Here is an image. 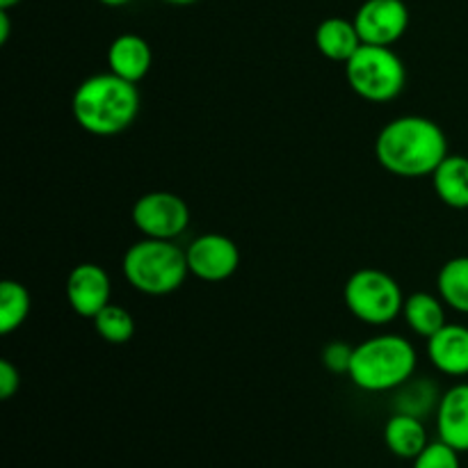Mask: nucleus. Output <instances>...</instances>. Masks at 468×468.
I'll list each match as a JSON object with an SVG mask.
<instances>
[{
    "label": "nucleus",
    "mask_w": 468,
    "mask_h": 468,
    "mask_svg": "<svg viewBox=\"0 0 468 468\" xmlns=\"http://www.w3.org/2000/svg\"><path fill=\"white\" fill-rule=\"evenodd\" d=\"M446 155L448 137L443 128L420 114L391 119L375 137V158L393 176H432Z\"/></svg>",
    "instance_id": "obj_1"
},
{
    "label": "nucleus",
    "mask_w": 468,
    "mask_h": 468,
    "mask_svg": "<svg viewBox=\"0 0 468 468\" xmlns=\"http://www.w3.org/2000/svg\"><path fill=\"white\" fill-rule=\"evenodd\" d=\"M71 112L78 126L96 137H112L133 126L140 114V90L117 73H96L76 87Z\"/></svg>",
    "instance_id": "obj_2"
},
{
    "label": "nucleus",
    "mask_w": 468,
    "mask_h": 468,
    "mask_svg": "<svg viewBox=\"0 0 468 468\" xmlns=\"http://www.w3.org/2000/svg\"><path fill=\"white\" fill-rule=\"evenodd\" d=\"M419 366L416 347L400 334H378L355 346L350 379L368 393L396 391L410 382Z\"/></svg>",
    "instance_id": "obj_3"
},
{
    "label": "nucleus",
    "mask_w": 468,
    "mask_h": 468,
    "mask_svg": "<svg viewBox=\"0 0 468 468\" xmlns=\"http://www.w3.org/2000/svg\"><path fill=\"white\" fill-rule=\"evenodd\" d=\"M122 272L137 292L163 297L172 295L186 283L190 268L186 250H181L174 240L144 238L126 250Z\"/></svg>",
    "instance_id": "obj_4"
},
{
    "label": "nucleus",
    "mask_w": 468,
    "mask_h": 468,
    "mask_svg": "<svg viewBox=\"0 0 468 468\" xmlns=\"http://www.w3.org/2000/svg\"><path fill=\"white\" fill-rule=\"evenodd\" d=\"M347 85L368 103H388L405 90L407 69L391 46L361 44L346 62Z\"/></svg>",
    "instance_id": "obj_5"
},
{
    "label": "nucleus",
    "mask_w": 468,
    "mask_h": 468,
    "mask_svg": "<svg viewBox=\"0 0 468 468\" xmlns=\"http://www.w3.org/2000/svg\"><path fill=\"white\" fill-rule=\"evenodd\" d=\"M343 300L356 320L373 327L393 323L402 314L407 297L388 272L378 268H361L346 282Z\"/></svg>",
    "instance_id": "obj_6"
},
{
    "label": "nucleus",
    "mask_w": 468,
    "mask_h": 468,
    "mask_svg": "<svg viewBox=\"0 0 468 468\" xmlns=\"http://www.w3.org/2000/svg\"><path fill=\"white\" fill-rule=\"evenodd\" d=\"M133 224L144 238L176 240L190 227V206L186 199L167 190H154L142 195L133 204Z\"/></svg>",
    "instance_id": "obj_7"
},
{
    "label": "nucleus",
    "mask_w": 468,
    "mask_h": 468,
    "mask_svg": "<svg viewBox=\"0 0 468 468\" xmlns=\"http://www.w3.org/2000/svg\"><path fill=\"white\" fill-rule=\"evenodd\" d=\"M187 268L206 283L227 282L240 268V250L224 233H201L187 245Z\"/></svg>",
    "instance_id": "obj_8"
},
{
    "label": "nucleus",
    "mask_w": 468,
    "mask_h": 468,
    "mask_svg": "<svg viewBox=\"0 0 468 468\" xmlns=\"http://www.w3.org/2000/svg\"><path fill=\"white\" fill-rule=\"evenodd\" d=\"M352 21L364 44L393 46L410 27V9L402 0H366Z\"/></svg>",
    "instance_id": "obj_9"
},
{
    "label": "nucleus",
    "mask_w": 468,
    "mask_h": 468,
    "mask_svg": "<svg viewBox=\"0 0 468 468\" xmlns=\"http://www.w3.org/2000/svg\"><path fill=\"white\" fill-rule=\"evenodd\" d=\"M64 292H67V302L73 314L94 320L110 304L112 282H110L108 270L101 265L80 263L69 272Z\"/></svg>",
    "instance_id": "obj_10"
},
{
    "label": "nucleus",
    "mask_w": 468,
    "mask_h": 468,
    "mask_svg": "<svg viewBox=\"0 0 468 468\" xmlns=\"http://www.w3.org/2000/svg\"><path fill=\"white\" fill-rule=\"evenodd\" d=\"M428 359L439 373L448 378L468 375V327L446 323L432 338H428Z\"/></svg>",
    "instance_id": "obj_11"
},
{
    "label": "nucleus",
    "mask_w": 468,
    "mask_h": 468,
    "mask_svg": "<svg viewBox=\"0 0 468 468\" xmlns=\"http://www.w3.org/2000/svg\"><path fill=\"white\" fill-rule=\"evenodd\" d=\"M437 432L455 451L468 452V382L455 384L437 407Z\"/></svg>",
    "instance_id": "obj_12"
},
{
    "label": "nucleus",
    "mask_w": 468,
    "mask_h": 468,
    "mask_svg": "<svg viewBox=\"0 0 468 468\" xmlns=\"http://www.w3.org/2000/svg\"><path fill=\"white\" fill-rule=\"evenodd\" d=\"M154 64V50L144 37L135 32H123L110 44L108 48V67L119 78L131 82H140Z\"/></svg>",
    "instance_id": "obj_13"
},
{
    "label": "nucleus",
    "mask_w": 468,
    "mask_h": 468,
    "mask_svg": "<svg viewBox=\"0 0 468 468\" xmlns=\"http://www.w3.org/2000/svg\"><path fill=\"white\" fill-rule=\"evenodd\" d=\"M361 44L364 41H361L355 21H347L343 16L324 18L315 30V46H318L320 55L332 62L346 64L361 48Z\"/></svg>",
    "instance_id": "obj_14"
},
{
    "label": "nucleus",
    "mask_w": 468,
    "mask_h": 468,
    "mask_svg": "<svg viewBox=\"0 0 468 468\" xmlns=\"http://www.w3.org/2000/svg\"><path fill=\"white\" fill-rule=\"evenodd\" d=\"M384 443L396 457L414 462L430 443L428 430H425L423 420L416 416L393 414L384 425Z\"/></svg>",
    "instance_id": "obj_15"
},
{
    "label": "nucleus",
    "mask_w": 468,
    "mask_h": 468,
    "mask_svg": "<svg viewBox=\"0 0 468 468\" xmlns=\"http://www.w3.org/2000/svg\"><path fill=\"white\" fill-rule=\"evenodd\" d=\"M432 187L439 199L455 210L468 208V158L466 155H446L432 174Z\"/></svg>",
    "instance_id": "obj_16"
},
{
    "label": "nucleus",
    "mask_w": 468,
    "mask_h": 468,
    "mask_svg": "<svg viewBox=\"0 0 468 468\" xmlns=\"http://www.w3.org/2000/svg\"><path fill=\"white\" fill-rule=\"evenodd\" d=\"M441 297L432 295V292H411L402 306V315L405 323L416 336L432 338L439 329L446 324V309H443Z\"/></svg>",
    "instance_id": "obj_17"
},
{
    "label": "nucleus",
    "mask_w": 468,
    "mask_h": 468,
    "mask_svg": "<svg viewBox=\"0 0 468 468\" xmlns=\"http://www.w3.org/2000/svg\"><path fill=\"white\" fill-rule=\"evenodd\" d=\"M441 396L443 393H439L437 384H434L432 379L411 378L410 382H405L400 388H396L393 407H396V414L416 416V419L425 420L432 411H437Z\"/></svg>",
    "instance_id": "obj_18"
},
{
    "label": "nucleus",
    "mask_w": 468,
    "mask_h": 468,
    "mask_svg": "<svg viewBox=\"0 0 468 468\" xmlns=\"http://www.w3.org/2000/svg\"><path fill=\"white\" fill-rule=\"evenodd\" d=\"M437 291L443 304L468 315V256H455L437 274Z\"/></svg>",
    "instance_id": "obj_19"
},
{
    "label": "nucleus",
    "mask_w": 468,
    "mask_h": 468,
    "mask_svg": "<svg viewBox=\"0 0 468 468\" xmlns=\"http://www.w3.org/2000/svg\"><path fill=\"white\" fill-rule=\"evenodd\" d=\"M30 292L21 282L5 279L0 283V334L9 336L16 332L30 315Z\"/></svg>",
    "instance_id": "obj_20"
},
{
    "label": "nucleus",
    "mask_w": 468,
    "mask_h": 468,
    "mask_svg": "<svg viewBox=\"0 0 468 468\" xmlns=\"http://www.w3.org/2000/svg\"><path fill=\"white\" fill-rule=\"evenodd\" d=\"M94 329L110 346H123L135 336V318L123 306L110 302L94 318Z\"/></svg>",
    "instance_id": "obj_21"
},
{
    "label": "nucleus",
    "mask_w": 468,
    "mask_h": 468,
    "mask_svg": "<svg viewBox=\"0 0 468 468\" xmlns=\"http://www.w3.org/2000/svg\"><path fill=\"white\" fill-rule=\"evenodd\" d=\"M460 455V451H455V448L439 439V441L428 443L423 448V452L416 457L411 468H462Z\"/></svg>",
    "instance_id": "obj_22"
},
{
    "label": "nucleus",
    "mask_w": 468,
    "mask_h": 468,
    "mask_svg": "<svg viewBox=\"0 0 468 468\" xmlns=\"http://www.w3.org/2000/svg\"><path fill=\"white\" fill-rule=\"evenodd\" d=\"M352 355H355V347L347 346L346 341H332L323 347V366L334 375H347Z\"/></svg>",
    "instance_id": "obj_23"
},
{
    "label": "nucleus",
    "mask_w": 468,
    "mask_h": 468,
    "mask_svg": "<svg viewBox=\"0 0 468 468\" xmlns=\"http://www.w3.org/2000/svg\"><path fill=\"white\" fill-rule=\"evenodd\" d=\"M21 388V373L9 359H0V398L9 400Z\"/></svg>",
    "instance_id": "obj_24"
},
{
    "label": "nucleus",
    "mask_w": 468,
    "mask_h": 468,
    "mask_svg": "<svg viewBox=\"0 0 468 468\" xmlns=\"http://www.w3.org/2000/svg\"><path fill=\"white\" fill-rule=\"evenodd\" d=\"M9 32H12V21H9V9H0V44H7Z\"/></svg>",
    "instance_id": "obj_25"
},
{
    "label": "nucleus",
    "mask_w": 468,
    "mask_h": 468,
    "mask_svg": "<svg viewBox=\"0 0 468 468\" xmlns=\"http://www.w3.org/2000/svg\"><path fill=\"white\" fill-rule=\"evenodd\" d=\"M101 5H105V7H123V5H128L131 0H99Z\"/></svg>",
    "instance_id": "obj_26"
},
{
    "label": "nucleus",
    "mask_w": 468,
    "mask_h": 468,
    "mask_svg": "<svg viewBox=\"0 0 468 468\" xmlns=\"http://www.w3.org/2000/svg\"><path fill=\"white\" fill-rule=\"evenodd\" d=\"M165 3L176 5V7H187V5H195V3H199V0H165Z\"/></svg>",
    "instance_id": "obj_27"
},
{
    "label": "nucleus",
    "mask_w": 468,
    "mask_h": 468,
    "mask_svg": "<svg viewBox=\"0 0 468 468\" xmlns=\"http://www.w3.org/2000/svg\"><path fill=\"white\" fill-rule=\"evenodd\" d=\"M18 3H21V0H0V9H12L16 7Z\"/></svg>",
    "instance_id": "obj_28"
}]
</instances>
